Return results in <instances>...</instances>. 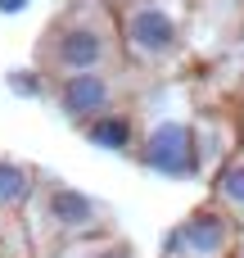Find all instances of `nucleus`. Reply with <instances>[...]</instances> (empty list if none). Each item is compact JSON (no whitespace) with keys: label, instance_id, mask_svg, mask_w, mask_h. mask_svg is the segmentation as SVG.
I'll list each match as a JSON object with an SVG mask.
<instances>
[{"label":"nucleus","instance_id":"nucleus-1","mask_svg":"<svg viewBox=\"0 0 244 258\" xmlns=\"http://www.w3.org/2000/svg\"><path fill=\"white\" fill-rule=\"evenodd\" d=\"M118 41H122V32H113L109 23L63 18V23L50 27L41 59L54 73H63V77H72V73H104L118 59Z\"/></svg>","mask_w":244,"mask_h":258},{"label":"nucleus","instance_id":"nucleus-2","mask_svg":"<svg viewBox=\"0 0 244 258\" xmlns=\"http://www.w3.org/2000/svg\"><path fill=\"white\" fill-rule=\"evenodd\" d=\"M118 32L131 59L158 63L181 45V9L168 0H131L118 14Z\"/></svg>","mask_w":244,"mask_h":258},{"label":"nucleus","instance_id":"nucleus-3","mask_svg":"<svg viewBox=\"0 0 244 258\" xmlns=\"http://www.w3.org/2000/svg\"><path fill=\"white\" fill-rule=\"evenodd\" d=\"M140 159L149 172H163V177H190L199 168V141L186 122H158L145 145H140Z\"/></svg>","mask_w":244,"mask_h":258},{"label":"nucleus","instance_id":"nucleus-4","mask_svg":"<svg viewBox=\"0 0 244 258\" xmlns=\"http://www.w3.org/2000/svg\"><path fill=\"white\" fill-rule=\"evenodd\" d=\"M231 240H235L231 218L208 204V209H195V213L177 227V236L168 240V249H181L186 258H222L231 249Z\"/></svg>","mask_w":244,"mask_h":258},{"label":"nucleus","instance_id":"nucleus-5","mask_svg":"<svg viewBox=\"0 0 244 258\" xmlns=\"http://www.w3.org/2000/svg\"><path fill=\"white\" fill-rule=\"evenodd\" d=\"M54 100L72 122H95L100 113L113 109V82L109 73H72L54 86Z\"/></svg>","mask_w":244,"mask_h":258},{"label":"nucleus","instance_id":"nucleus-6","mask_svg":"<svg viewBox=\"0 0 244 258\" xmlns=\"http://www.w3.org/2000/svg\"><path fill=\"white\" fill-rule=\"evenodd\" d=\"M45 204H50V218H54L59 231H91V227H100L95 200H86V195L72 190V186H50Z\"/></svg>","mask_w":244,"mask_h":258},{"label":"nucleus","instance_id":"nucleus-7","mask_svg":"<svg viewBox=\"0 0 244 258\" xmlns=\"http://www.w3.org/2000/svg\"><path fill=\"white\" fill-rule=\"evenodd\" d=\"M86 141L100 150H127L131 145V118L127 113H100L95 122H86Z\"/></svg>","mask_w":244,"mask_h":258},{"label":"nucleus","instance_id":"nucleus-8","mask_svg":"<svg viewBox=\"0 0 244 258\" xmlns=\"http://www.w3.org/2000/svg\"><path fill=\"white\" fill-rule=\"evenodd\" d=\"M27 195H32V168L0 159V213H9V209L27 204Z\"/></svg>","mask_w":244,"mask_h":258},{"label":"nucleus","instance_id":"nucleus-9","mask_svg":"<svg viewBox=\"0 0 244 258\" xmlns=\"http://www.w3.org/2000/svg\"><path fill=\"white\" fill-rule=\"evenodd\" d=\"M217 204L244 213V154L226 159V168L217 172Z\"/></svg>","mask_w":244,"mask_h":258},{"label":"nucleus","instance_id":"nucleus-10","mask_svg":"<svg viewBox=\"0 0 244 258\" xmlns=\"http://www.w3.org/2000/svg\"><path fill=\"white\" fill-rule=\"evenodd\" d=\"M9 86H14L18 95H41V82H36V73H14V77H9Z\"/></svg>","mask_w":244,"mask_h":258},{"label":"nucleus","instance_id":"nucleus-11","mask_svg":"<svg viewBox=\"0 0 244 258\" xmlns=\"http://www.w3.org/2000/svg\"><path fill=\"white\" fill-rule=\"evenodd\" d=\"M95 258H136V254H131V249H122V245H113V249H100Z\"/></svg>","mask_w":244,"mask_h":258},{"label":"nucleus","instance_id":"nucleus-12","mask_svg":"<svg viewBox=\"0 0 244 258\" xmlns=\"http://www.w3.org/2000/svg\"><path fill=\"white\" fill-rule=\"evenodd\" d=\"M0 9H5V14H14V9H23V0H0Z\"/></svg>","mask_w":244,"mask_h":258},{"label":"nucleus","instance_id":"nucleus-13","mask_svg":"<svg viewBox=\"0 0 244 258\" xmlns=\"http://www.w3.org/2000/svg\"><path fill=\"white\" fill-rule=\"evenodd\" d=\"M240 258H244V249H240Z\"/></svg>","mask_w":244,"mask_h":258}]
</instances>
